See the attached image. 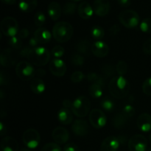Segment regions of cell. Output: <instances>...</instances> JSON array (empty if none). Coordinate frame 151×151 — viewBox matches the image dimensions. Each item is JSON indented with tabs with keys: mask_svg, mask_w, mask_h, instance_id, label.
<instances>
[{
	"mask_svg": "<svg viewBox=\"0 0 151 151\" xmlns=\"http://www.w3.org/2000/svg\"><path fill=\"white\" fill-rule=\"evenodd\" d=\"M137 126L139 129L145 133L151 131V116L147 113H143L137 118Z\"/></svg>",
	"mask_w": 151,
	"mask_h": 151,
	"instance_id": "cell-17",
	"label": "cell"
},
{
	"mask_svg": "<svg viewBox=\"0 0 151 151\" xmlns=\"http://www.w3.org/2000/svg\"><path fill=\"white\" fill-rule=\"evenodd\" d=\"M87 79L90 82H93V83H100L104 84L102 77L99 76L97 73H94V72H91V73L88 74L87 75Z\"/></svg>",
	"mask_w": 151,
	"mask_h": 151,
	"instance_id": "cell-40",
	"label": "cell"
},
{
	"mask_svg": "<svg viewBox=\"0 0 151 151\" xmlns=\"http://www.w3.org/2000/svg\"><path fill=\"white\" fill-rule=\"evenodd\" d=\"M119 30H120V27H119V25H117V24L113 25V26L110 28V29H109V31H110V33L113 35H116V34H117V32H119Z\"/></svg>",
	"mask_w": 151,
	"mask_h": 151,
	"instance_id": "cell-46",
	"label": "cell"
},
{
	"mask_svg": "<svg viewBox=\"0 0 151 151\" xmlns=\"http://www.w3.org/2000/svg\"><path fill=\"white\" fill-rule=\"evenodd\" d=\"M0 134L1 136H4V134H6V127L2 122H0Z\"/></svg>",
	"mask_w": 151,
	"mask_h": 151,
	"instance_id": "cell-50",
	"label": "cell"
},
{
	"mask_svg": "<svg viewBox=\"0 0 151 151\" xmlns=\"http://www.w3.org/2000/svg\"><path fill=\"white\" fill-rule=\"evenodd\" d=\"M142 90L147 96H151V77L145 81L142 85Z\"/></svg>",
	"mask_w": 151,
	"mask_h": 151,
	"instance_id": "cell-41",
	"label": "cell"
},
{
	"mask_svg": "<svg viewBox=\"0 0 151 151\" xmlns=\"http://www.w3.org/2000/svg\"><path fill=\"white\" fill-rule=\"evenodd\" d=\"M34 37L38 44H44L50 42L52 39V34L50 31L44 27H40L34 32Z\"/></svg>",
	"mask_w": 151,
	"mask_h": 151,
	"instance_id": "cell-18",
	"label": "cell"
},
{
	"mask_svg": "<svg viewBox=\"0 0 151 151\" xmlns=\"http://www.w3.org/2000/svg\"><path fill=\"white\" fill-rule=\"evenodd\" d=\"M77 10V4L74 1L67 2L63 5L62 13L66 16H72L75 13Z\"/></svg>",
	"mask_w": 151,
	"mask_h": 151,
	"instance_id": "cell-28",
	"label": "cell"
},
{
	"mask_svg": "<svg viewBox=\"0 0 151 151\" xmlns=\"http://www.w3.org/2000/svg\"><path fill=\"white\" fill-rule=\"evenodd\" d=\"M52 138L58 145L65 144L69 139V134L66 129L62 127H57L52 131Z\"/></svg>",
	"mask_w": 151,
	"mask_h": 151,
	"instance_id": "cell-15",
	"label": "cell"
},
{
	"mask_svg": "<svg viewBox=\"0 0 151 151\" xmlns=\"http://www.w3.org/2000/svg\"><path fill=\"white\" fill-rule=\"evenodd\" d=\"M111 5L109 0H94L93 4L94 12L97 16L103 17L109 14Z\"/></svg>",
	"mask_w": 151,
	"mask_h": 151,
	"instance_id": "cell-12",
	"label": "cell"
},
{
	"mask_svg": "<svg viewBox=\"0 0 151 151\" xmlns=\"http://www.w3.org/2000/svg\"><path fill=\"white\" fill-rule=\"evenodd\" d=\"M120 23L128 29L135 28L139 24L140 18L138 13L133 10H126L121 12L118 16Z\"/></svg>",
	"mask_w": 151,
	"mask_h": 151,
	"instance_id": "cell-5",
	"label": "cell"
},
{
	"mask_svg": "<svg viewBox=\"0 0 151 151\" xmlns=\"http://www.w3.org/2000/svg\"><path fill=\"white\" fill-rule=\"evenodd\" d=\"M20 151H31L30 150H29V149H27V148H23V149H22V150H21Z\"/></svg>",
	"mask_w": 151,
	"mask_h": 151,
	"instance_id": "cell-53",
	"label": "cell"
},
{
	"mask_svg": "<svg viewBox=\"0 0 151 151\" xmlns=\"http://www.w3.org/2000/svg\"><path fill=\"white\" fill-rule=\"evenodd\" d=\"M34 23L37 27H42L46 23V16L41 11H38L34 16Z\"/></svg>",
	"mask_w": 151,
	"mask_h": 151,
	"instance_id": "cell-31",
	"label": "cell"
},
{
	"mask_svg": "<svg viewBox=\"0 0 151 151\" xmlns=\"http://www.w3.org/2000/svg\"><path fill=\"white\" fill-rule=\"evenodd\" d=\"M89 121L91 125L97 129H100L106 125L107 119L104 112L100 109H93L89 114Z\"/></svg>",
	"mask_w": 151,
	"mask_h": 151,
	"instance_id": "cell-10",
	"label": "cell"
},
{
	"mask_svg": "<svg viewBox=\"0 0 151 151\" xmlns=\"http://www.w3.org/2000/svg\"><path fill=\"white\" fill-rule=\"evenodd\" d=\"M91 52L97 58H104L109 54V48L107 44L102 41H96L91 45Z\"/></svg>",
	"mask_w": 151,
	"mask_h": 151,
	"instance_id": "cell-14",
	"label": "cell"
},
{
	"mask_svg": "<svg viewBox=\"0 0 151 151\" xmlns=\"http://www.w3.org/2000/svg\"><path fill=\"white\" fill-rule=\"evenodd\" d=\"M84 78H85V75L81 71H76L71 75V81L75 83H81L84 79Z\"/></svg>",
	"mask_w": 151,
	"mask_h": 151,
	"instance_id": "cell-38",
	"label": "cell"
},
{
	"mask_svg": "<svg viewBox=\"0 0 151 151\" xmlns=\"http://www.w3.org/2000/svg\"><path fill=\"white\" fill-rule=\"evenodd\" d=\"M74 33L72 24L66 22H59L55 24L52 28V35L55 41L60 43L67 42Z\"/></svg>",
	"mask_w": 151,
	"mask_h": 151,
	"instance_id": "cell-3",
	"label": "cell"
},
{
	"mask_svg": "<svg viewBox=\"0 0 151 151\" xmlns=\"http://www.w3.org/2000/svg\"><path fill=\"white\" fill-rule=\"evenodd\" d=\"M65 50L61 46H55L52 50H51V54L55 58H60L64 55Z\"/></svg>",
	"mask_w": 151,
	"mask_h": 151,
	"instance_id": "cell-37",
	"label": "cell"
},
{
	"mask_svg": "<svg viewBox=\"0 0 151 151\" xmlns=\"http://www.w3.org/2000/svg\"><path fill=\"white\" fill-rule=\"evenodd\" d=\"M91 35L94 39L100 41L105 35V31L100 26H94L91 29Z\"/></svg>",
	"mask_w": 151,
	"mask_h": 151,
	"instance_id": "cell-29",
	"label": "cell"
},
{
	"mask_svg": "<svg viewBox=\"0 0 151 151\" xmlns=\"http://www.w3.org/2000/svg\"><path fill=\"white\" fill-rule=\"evenodd\" d=\"M143 52L147 55H151V38H149L144 43Z\"/></svg>",
	"mask_w": 151,
	"mask_h": 151,
	"instance_id": "cell-43",
	"label": "cell"
},
{
	"mask_svg": "<svg viewBox=\"0 0 151 151\" xmlns=\"http://www.w3.org/2000/svg\"><path fill=\"white\" fill-rule=\"evenodd\" d=\"M109 90L114 97L122 99L129 93L130 83L123 76H115L109 82Z\"/></svg>",
	"mask_w": 151,
	"mask_h": 151,
	"instance_id": "cell-1",
	"label": "cell"
},
{
	"mask_svg": "<svg viewBox=\"0 0 151 151\" xmlns=\"http://www.w3.org/2000/svg\"><path fill=\"white\" fill-rule=\"evenodd\" d=\"M127 116L123 113H118L114 116L112 124L116 129H122L127 122Z\"/></svg>",
	"mask_w": 151,
	"mask_h": 151,
	"instance_id": "cell-26",
	"label": "cell"
},
{
	"mask_svg": "<svg viewBox=\"0 0 151 151\" xmlns=\"http://www.w3.org/2000/svg\"><path fill=\"white\" fill-rule=\"evenodd\" d=\"M116 71L119 75L120 76H124L128 72V64L126 62L123 60H120L117 63L116 66Z\"/></svg>",
	"mask_w": 151,
	"mask_h": 151,
	"instance_id": "cell-36",
	"label": "cell"
},
{
	"mask_svg": "<svg viewBox=\"0 0 151 151\" xmlns=\"http://www.w3.org/2000/svg\"><path fill=\"white\" fill-rule=\"evenodd\" d=\"M58 119L62 125H69L72 123L73 116L70 109L63 108L58 113Z\"/></svg>",
	"mask_w": 151,
	"mask_h": 151,
	"instance_id": "cell-22",
	"label": "cell"
},
{
	"mask_svg": "<svg viewBox=\"0 0 151 151\" xmlns=\"http://www.w3.org/2000/svg\"><path fill=\"white\" fill-rule=\"evenodd\" d=\"M123 114L127 117H132L135 114V109L131 105H126L123 108Z\"/></svg>",
	"mask_w": 151,
	"mask_h": 151,
	"instance_id": "cell-42",
	"label": "cell"
},
{
	"mask_svg": "<svg viewBox=\"0 0 151 151\" xmlns=\"http://www.w3.org/2000/svg\"><path fill=\"white\" fill-rule=\"evenodd\" d=\"M78 13L80 17L83 19H88L94 14V9L87 1H83L78 5Z\"/></svg>",
	"mask_w": 151,
	"mask_h": 151,
	"instance_id": "cell-19",
	"label": "cell"
},
{
	"mask_svg": "<svg viewBox=\"0 0 151 151\" xmlns=\"http://www.w3.org/2000/svg\"><path fill=\"white\" fill-rule=\"evenodd\" d=\"M103 86L104 84L100 83H94L88 88L90 96L93 98L98 99L102 97L103 94Z\"/></svg>",
	"mask_w": 151,
	"mask_h": 151,
	"instance_id": "cell-25",
	"label": "cell"
},
{
	"mask_svg": "<svg viewBox=\"0 0 151 151\" xmlns=\"http://www.w3.org/2000/svg\"><path fill=\"white\" fill-rule=\"evenodd\" d=\"M71 62L75 66H82L84 64L85 59H84L83 56H82L81 55L75 53V54L72 55V58H71Z\"/></svg>",
	"mask_w": 151,
	"mask_h": 151,
	"instance_id": "cell-34",
	"label": "cell"
},
{
	"mask_svg": "<svg viewBox=\"0 0 151 151\" xmlns=\"http://www.w3.org/2000/svg\"><path fill=\"white\" fill-rule=\"evenodd\" d=\"M16 74L18 78H20L22 81H32L33 78H35L36 70L34 69L33 66L30 63L22 60L16 64Z\"/></svg>",
	"mask_w": 151,
	"mask_h": 151,
	"instance_id": "cell-4",
	"label": "cell"
},
{
	"mask_svg": "<svg viewBox=\"0 0 151 151\" xmlns=\"http://www.w3.org/2000/svg\"><path fill=\"white\" fill-rule=\"evenodd\" d=\"M11 50H4L1 52V63L3 66H7L8 64H10L12 61L11 58ZM11 65V64H10Z\"/></svg>",
	"mask_w": 151,
	"mask_h": 151,
	"instance_id": "cell-30",
	"label": "cell"
},
{
	"mask_svg": "<svg viewBox=\"0 0 151 151\" xmlns=\"http://www.w3.org/2000/svg\"><path fill=\"white\" fill-rule=\"evenodd\" d=\"M1 149L2 151H18L19 144L13 137H6L1 139Z\"/></svg>",
	"mask_w": 151,
	"mask_h": 151,
	"instance_id": "cell-20",
	"label": "cell"
},
{
	"mask_svg": "<svg viewBox=\"0 0 151 151\" xmlns=\"http://www.w3.org/2000/svg\"><path fill=\"white\" fill-rule=\"evenodd\" d=\"M50 71L56 77H63L66 72V65L60 58H54L50 61L49 65Z\"/></svg>",
	"mask_w": 151,
	"mask_h": 151,
	"instance_id": "cell-11",
	"label": "cell"
},
{
	"mask_svg": "<svg viewBox=\"0 0 151 151\" xmlns=\"http://www.w3.org/2000/svg\"><path fill=\"white\" fill-rule=\"evenodd\" d=\"M1 2L8 5H13L16 3V0H1Z\"/></svg>",
	"mask_w": 151,
	"mask_h": 151,
	"instance_id": "cell-51",
	"label": "cell"
},
{
	"mask_svg": "<svg viewBox=\"0 0 151 151\" xmlns=\"http://www.w3.org/2000/svg\"><path fill=\"white\" fill-rule=\"evenodd\" d=\"M72 104H73V102H71L69 100H64L63 102V107L66 108V109H70L72 110Z\"/></svg>",
	"mask_w": 151,
	"mask_h": 151,
	"instance_id": "cell-49",
	"label": "cell"
},
{
	"mask_svg": "<svg viewBox=\"0 0 151 151\" xmlns=\"http://www.w3.org/2000/svg\"><path fill=\"white\" fill-rule=\"evenodd\" d=\"M41 151H62L61 148L57 143L50 142L45 145L41 149Z\"/></svg>",
	"mask_w": 151,
	"mask_h": 151,
	"instance_id": "cell-39",
	"label": "cell"
},
{
	"mask_svg": "<svg viewBox=\"0 0 151 151\" xmlns=\"http://www.w3.org/2000/svg\"><path fill=\"white\" fill-rule=\"evenodd\" d=\"M63 151H79L78 145H76L74 143H69L63 147Z\"/></svg>",
	"mask_w": 151,
	"mask_h": 151,
	"instance_id": "cell-44",
	"label": "cell"
},
{
	"mask_svg": "<svg viewBox=\"0 0 151 151\" xmlns=\"http://www.w3.org/2000/svg\"><path fill=\"white\" fill-rule=\"evenodd\" d=\"M38 5L37 0H19V7L22 12L30 13L33 11Z\"/></svg>",
	"mask_w": 151,
	"mask_h": 151,
	"instance_id": "cell-24",
	"label": "cell"
},
{
	"mask_svg": "<svg viewBox=\"0 0 151 151\" xmlns=\"http://www.w3.org/2000/svg\"><path fill=\"white\" fill-rule=\"evenodd\" d=\"M72 1H80V0H71Z\"/></svg>",
	"mask_w": 151,
	"mask_h": 151,
	"instance_id": "cell-54",
	"label": "cell"
},
{
	"mask_svg": "<svg viewBox=\"0 0 151 151\" xmlns=\"http://www.w3.org/2000/svg\"><path fill=\"white\" fill-rule=\"evenodd\" d=\"M117 2L121 7H128L131 5V0H117Z\"/></svg>",
	"mask_w": 151,
	"mask_h": 151,
	"instance_id": "cell-47",
	"label": "cell"
},
{
	"mask_svg": "<svg viewBox=\"0 0 151 151\" xmlns=\"http://www.w3.org/2000/svg\"><path fill=\"white\" fill-rule=\"evenodd\" d=\"M47 13L49 16L52 21H57L61 16L62 9L60 5L57 1H52L49 4L47 8Z\"/></svg>",
	"mask_w": 151,
	"mask_h": 151,
	"instance_id": "cell-21",
	"label": "cell"
},
{
	"mask_svg": "<svg viewBox=\"0 0 151 151\" xmlns=\"http://www.w3.org/2000/svg\"><path fill=\"white\" fill-rule=\"evenodd\" d=\"M140 29L143 32L151 33V18L144 19L140 23Z\"/></svg>",
	"mask_w": 151,
	"mask_h": 151,
	"instance_id": "cell-33",
	"label": "cell"
},
{
	"mask_svg": "<svg viewBox=\"0 0 151 151\" xmlns=\"http://www.w3.org/2000/svg\"><path fill=\"white\" fill-rule=\"evenodd\" d=\"M30 89L32 90V92L35 94H41L44 91H45L46 86L44 81L40 78H35L31 81L30 84Z\"/></svg>",
	"mask_w": 151,
	"mask_h": 151,
	"instance_id": "cell-23",
	"label": "cell"
},
{
	"mask_svg": "<svg viewBox=\"0 0 151 151\" xmlns=\"http://www.w3.org/2000/svg\"><path fill=\"white\" fill-rule=\"evenodd\" d=\"M38 44V41H36V39L35 38V37H32V38L29 39V47H30L31 48H34V47H36L37 45Z\"/></svg>",
	"mask_w": 151,
	"mask_h": 151,
	"instance_id": "cell-48",
	"label": "cell"
},
{
	"mask_svg": "<svg viewBox=\"0 0 151 151\" xmlns=\"http://www.w3.org/2000/svg\"><path fill=\"white\" fill-rule=\"evenodd\" d=\"M1 30L5 36L11 38L16 36L19 31V24L13 17L7 16L1 22Z\"/></svg>",
	"mask_w": 151,
	"mask_h": 151,
	"instance_id": "cell-7",
	"label": "cell"
},
{
	"mask_svg": "<svg viewBox=\"0 0 151 151\" xmlns=\"http://www.w3.org/2000/svg\"><path fill=\"white\" fill-rule=\"evenodd\" d=\"M45 74H46V72H45V71L44 70V69H37L36 70V74H35V75H37V76H41V77H43V76H44V75H45Z\"/></svg>",
	"mask_w": 151,
	"mask_h": 151,
	"instance_id": "cell-52",
	"label": "cell"
},
{
	"mask_svg": "<svg viewBox=\"0 0 151 151\" xmlns=\"http://www.w3.org/2000/svg\"><path fill=\"white\" fill-rule=\"evenodd\" d=\"M100 105H101V107L103 108V110L108 112L112 111L114 109V103L112 100H111L109 98H105L102 100Z\"/></svg>",
	"mask_w": 151,
	"mask_h": 151,
	"instance_id": "cell-32",
	"label": "cell"
},
{
	"mask_svg": "<svg viewBox=\"0 0 151 151\" xmlns=\"http://www.w3.org/2000/svg\"><path fill=\"white\" fill-rule=\"evenodd\" d=\"M147 148V140L141 134L134 135L128 142L130 151H146Z\"/></svg>",
	"mask_w": 151,
	"mask_h": 151,
	"instance_id": "cell-9",
	"label": "cell"
},
{
	"mask_svg": "<svg viewBox=\"0 0 151 151\" xmlns=\"http://www.w3.org/2000/svg\"><path fill=\"white\" fill-rule=\"evenodd\" d=\"M72 130L76 136L86 137L88 134L89 127L86 121L83 119H77L72 124Z\"/></svg>",
	"mask_w": 151,
	"mask_h": 151,
	"instance_id": "cell-13",
	"label": "cell"
},
{
	"mask_svg": "<svg viewBox=\"0 0 151 151\" xmlns=\"http://www.w3.org/2000/svg\"><path fill=\"white\" fill-rule=\"evenodd\" d=\"M149 139H150V142H151V134L150 135V137H149Z\"/></svg>",
	"mask_w": 151,
	"mask_h": 151,
	"instance_id": "cell-55",
	"label": "cell"
},
{
	"mask_svg": "<svg viewBox=\"0 0 151 151\" xmlns=\"http://www.w3.org/2000/svg\"><path fill=\"white\" fill-rule=\"evenodd\" d=\"M77 50L79 53L83 55H88L91 50V46L90 45L89 41L87 40H81L78 43L76 46Z\"/></svg>",
	"mask_w": 151,
	"mask_h": 151,
	"instance_id": "cell-27",
	"label": "cell"
},
{
	"mask_svg": "<svg viewBox=\"0 0 151 151\" xmlns=\"http://www.w3.org/2000/svg\"><path fill=\"white\" fill-rule=\"evenodd\" d=\"M24 144L29 149H35L38 146L41 140L39 133L33 128L27 129L22 137Z\"/></svg>",
	"mask_w": 151,
	"mask_h": 151,
	"instance_id": "cell-8",
	"label": "cell"
},
{
	"mask_svg": "<svg viewBox=\"0 0 151 151\" xmlns=\"http://www.w3.org/2000/svg\"><path fill=\"white\" fill-rule=\"evenodd\" d=\"M119 147V140L116 137H108L103 140L100 151H117Z\"/></svg>",
	"mask_w": 151,
	"mask_h": 151,
	"instance_id": "cell-16",
	"label": "cell"
},
{
	"mask_svg": "<svg viewBox=\"0 0 151 151\" xmlns=\"http://www.w3.org/2000/svg\"><path fill=\"white\" fill-rule=\"evenodd\" d=\"M90 101L85 96H81L73 102L72 111L78 117H85L90 110Z\"/></svg>",
	"mask_w": 151,
	"mask_h": 151,
	"instance_id": "cell-6",
	"label": "cell"
},
{
	"mask_svg": "<svg viewBox=\"0 0 151 151\" xmlns=\"http://www.w3.org/2000/svg\"><path fill=\"white\" fill-rule=\"evenodd\" d=\"M7 43H8V44L12 48L16 49V50L20 49L22 46V39L19 36L11 37V38H10L8 39Z\"/></svg>",
	"mask_w": 151,
	"mask_h": 151,
	"instance_id": "cell-35",
	"label": "cell"
},
{
	"mask_svg": "<svg viewBox=\"0 0 151 151\" xmlns=\"http://www.w3.org/2000/svg\"><path fill=\"white\" fill-rule=\"evenodd\" d=\"M26 58L32 64L43 66L50 61V52L45 47H36L29 49Z\"/></svg>",
	"mask_w": 151,
	"mask_h": 151,
	"instance_id": "cell-2",
	"label": "cell"
},
{
	"mask_svg": "<svg viewBox=\"0 0 151 151\" xmlns=\"http://www.w3.org/2000/svg\"><path fill=\"white\" fill-rule=\"evenodd\" d=\"M18 36L21 38V39H25L29 36V30L27 28H23L21 29L18 33Z\"/></svg>",
	"mask_w": 151,
	"mask_h": 151,
	"instance_id": "cell-45",
	"label": "cell"
}]
</instances>
